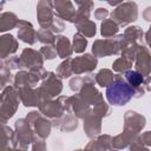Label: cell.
Listing matches in <instances>:
<instances>
[{
  "mask_svg": "<svg viewBox=\"0 0 151 151\" xmlns=\"http://www.w3.org/2000/svg\"><path fill=\"white\" fill-rule=\"evenodd\" d=\"M134 94L133 88L122 80L113 81L106 90L107 101L112 105H125Z\"/></svg>",
  "mask_w": 151,
  "mask_h": 151,
  "instance_id": "1",
  "label": "cell"
},
{
  "mask_svg": "<svg viewBox=\"0 0 151 151\" xmlns=\"http://www.w3.org/2000/svg\"><path fill=\"white\" fill-rule=\"evenodd\" d=\"M125 77H126L129 84L133 85V86H139L143 83V80H144L143 76L139 72H137V71H127L125 73Z\"/></svg>",
  "mask_w": 151,
  "mask_h": 151,
  "instance_id": "2",
  "label": "cell"
}]
</instances>
